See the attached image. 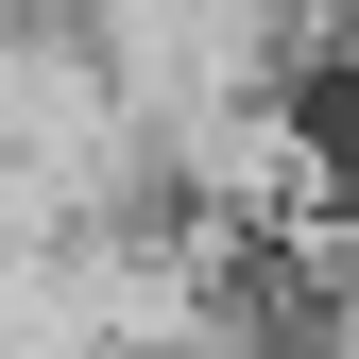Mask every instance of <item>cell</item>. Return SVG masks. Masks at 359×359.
Segmentation results:
<instances>
[{"mask_svg":"<svg viewBox=\"0 0 359 359\" xmlns=\"http://www.w3.org/2000/svg\"><path fill=\"white\" fill-rule=\"evenodd\" d=\"M325 69H342V86H359V0H342V34H325Z\"/></svg>","mask_w":359,"mask_h":359,"instance_id":"cell-1","label":"cell"},{"mask_svg":"<svg viewBox=\"0 0 359 359\" xmlns=\"http://www.w3.org/2000/svg\"><path fill=\"white\" fill-rule=\"evenodd\" d=\"M0 18H86V0H0Z\"/></svg>","mask_w":359,"mask_h":359,"instance_id":"cell-2","label":"cell"}]
</instances>
